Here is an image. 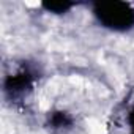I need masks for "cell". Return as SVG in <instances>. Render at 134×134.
Masks as SVG:
<instances>
[{
    "label": "cell",
    "instance_id": "1",
    "mask_svg": "<svg viewBox=\"0 0 134 134\" xmlns=\"http://www.w3.org/2000/svg\"><path fill=\"white\" fill-rule=\"evenodd\" d=\"M92 13L101 27L112 32H128L134 27V8L126 2H98Z\"/></svg>",
    "mask_w": 134,
    "mask_h": 134
},
{
    "label": "cell",
    "instance_id": "2",
    "mask_svg": "<svg viewBox=\"0 0 134 134\" xmlns=\"http://www.w3.org/2000/svg\"><path fill=\"white\" fill-rule=\"evenodd\" d=\"M32 84H33V77H32L30 71H21L18 74H11V76L7 77V81H5V92L11 98L22 96L32 88Z\"/></svg>",
    "mask_w": 134,
    "mask_h": 134
},
{
    "label": "cell",
    "instance_id": "3",
    "mask_svg": "<svg viewBox=\"0 0 134 134\" xmlns=\"http://www.w3.org/2000/svg\"><path fill=\"white\" fill-rule=\"evenodd\" d=\"M49 125L52 129H68L73 125V118L70 117V114L62 112V110L52 112L49 115Z\"/></svg>",
    "mask_w": 134,
    "mask_h": 134
},
{
    "label": "cell",
    "instance_id": "4",
    "mask_svg": "<svg viewBox=\"0 0 134 134\" xmlns=\"http://www.w3.org/2000/svg\"><path fill=\"white\" fill-rule=\"evenodd\" d=\"M73 7H74V3H70V2H46V3H43V8L52 14H65Z\"/></svg>",
    "mask_w": 134,
    "mask_h": 134
},
{
    "label": "cell",
    "instance_id": "5",
    "mask_svg": "<svg viewBox=\"0 0 134 134\" xmlns=\"http://www.w3.org/2000/svg\"><path fill=\"white\" fill-rule=\"evenodd\" d=\"M128 123H129V126H131V134H134V107L129 110V114H128Z\"/></svg>",
    "mask_w": 134,
    "mask_h": 134
}]
</instances>
